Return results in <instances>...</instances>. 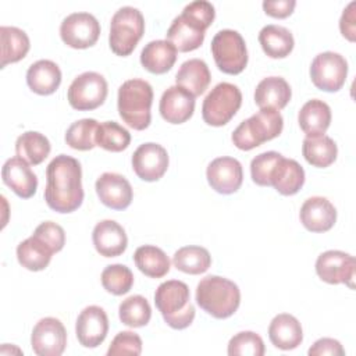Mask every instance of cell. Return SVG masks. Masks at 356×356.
I'll use <instances>...</instances> for the list:
<instances>
[{"label": "cell", "instance_id": "cell-1", "mask_svg": "<svg viewBox=\"0 0 356 356\" xmlns=\"http://www.w3.org/2000/svg\"><path fill=\"white\" fill-rule=\"evenodd\" d=\"M44 200L57 213H72L82 204V168L76 159L58 154L49 163Z\"/></svg>", "mask_w": 356, "mask_h": 356}, {"label": "cell", "instance_id": "cell-2", "mask_svg": "<svg viewBox=\"0 0 356 356\" xmlns=\"http://www.w3.org/2000/svg\"><path fill=\"white\" fill-rule=\"evenodd\" d=\"M152 103L153 89L145 79H128L118 88V114L128 127L136 131H143L150 125Z\"/></svg>", "mask_w": 356, "mask_h": 356}, {"label": "cell", "instance_id": "cell-3", "mask_svg": "<svg viewBox=\"0 0 356 356\" xmlns=\"http://www.w3.org/2000/svg\"><path fill=\"white\" fill-rule=\"evenodd\" d=\"M196 303L216 318L231 317L239 307L238 285L220 275H207L196 286Z\"/></svg>", "mask_w": 356, "mask_h": 356}, {"label": "cell", "instance_id": "cell-4", "mask_svg": "<svg viewBox=\"0 0 356 356\" xmlns=\"http://www.w3.org/2000/svg\"><path fill=\"white\" fill-rule=\"evenodd\" d=\"M154 303L164 321L174 330L189 327L195 318L189 286L179 280L161 282L156 289Z\"/></svg>", "mask_w": 356, "mask_h": 356}, {"label": "cell", "instance_id": "cell-5", "mask_svg": "<svg viewBox=\"0 0 356 356\" xmlns=\"http://www.w3.org/2000/svg\"><path fill=\"white\" fill-rule=\"evenodd\" d=\"M284 128V118L278 110L260 108L242 121L232 132V142L241 150H252L261 143L277 138Z\"/></svg>", "mask_w": 356, "mask_h": 356}, {"label": "cell", "instance_id": "cell-6", "mask_svg": "<svg viewBox=\"0 0 356 356\" xmlns=\"http://www.w3.org/2000/svg\"><path fill=\"white\" fill-rule=\"evenodd\" d=\"M145 32V18L142 13L131 6L118 8L111 17L108 43L113 53L125 57L136 47Z\"/></svg>", "mask_w": 356, "mask_h": 356}, {"label": "cell", "instance_id": "cell-7", "mask_svg": "<svg viewBox=\"0 0 356 356\" xmlns=\"http://www.w3.org/2000/svg\"><path fill=\"white\" fill-rule=\"evenodd\" d=\"M242 104L239 88L229 82L217 83L202 104V117L207 125L222 127L231 121Z\"/></svg>", "mask_w": 356, "mask_h": 356}, {"label": "cell", "instance_id": "cell-8", "mask_svg": "<svg viewBox=\"0 0 356 356\" xmlns=\"http://www.w3.org/2000/svg\"><path fill=\"white\" fill-rule=\"evenodd\" d=\"M211 54L220 71L241 74L248 64V49L242 35L234 29L218 31L211 40Z\"/></svg>", "mask_w": 356, "mask_h": 356}, {"label": "cell", "instance_id": "cell-9", "mask_svg": "<svg viewBox=\"0 0 356 356\" xmlns=\"http://www.w3.org/2000/svg\"><path fill=\"white\" fill-rule=\"evenodd\" d=\"M107 81L95 71H86L78 75L68 88V103L79 111L95 110L102 106L107 97Z\"/></svg>", "mask_w": 356, "mask_h": 356}, {"label": "cell", "instance_id": "cell-10", "mask_svg": "<svg viewBox=\"0 0 356 356\" xmlns=\"http://www.w3.org/2000/svg\"><path fill=\"white\" fill-rule=\"evenodd\" d=\"M348 76V63L343 56L335 51L317 54L310 65V78L316 88L324 92L339 90Z\"/></svg>", "mask_w": 356, "mask_h": 356}, {"label": "cell", "instance_id": "cell-11", "mask_svg": "<svg viewBox=\"0 0 356 356\" xmlns=\"http://www.w3.org/2000/svg\"><path fill=\"white\" fill-rule=\"evenodd\" d=\"M63 42L72 49H88L93 46L100 36V24L89 13H72L67 15L60 25Z\"/></svg>", "mask_w": 356, "mask_h": 356}, {"label": "cell", "instance_id": "cell-12", "mask_svg": "<svg viewBox=\"0 0 356 356\" xmlns=\"http://www.w3.org/2000/svg\"><path fill=\"white\" fill-rule=\"evenodd\" d=\"M31 345L38 356H60L67 345V331L56 317L40 318L32 330Z\"/></svg>", "mask_w": 356, "mask_h": 356}, {"label": "cell", "instance_id": "cell-13", "mask_svg": "<svg viewBox=\"0 0 356 356\" xmlns=\"http://www.w3.org/2000/svg\"><path fill=\"white\" fill-rule=\"evenodd\" d=\"M316 273L327 284H346L353 288L355 257L342 250H327L317 257Z\"/></svg>", "mask_w": 356, "mask_h": 356}, {"label": "cell", "instance_id": "cell-14", "mask_svg": "<svg viewBox=\"0 0 356 356\" xmlns=\"http://www.w3.org/2000/svg\"><path fill=\"white\" fill-rule=\"evenodd\" d=\"M167 150L154 142L140 145L132 154V168L135 174L147 182L159 181L168 168Z\"/></svg>", "mask_w": 356, "mask_h": 356}, {"label": "cell", "instance_id": "cell-15", "mask_svg": "<svg viewBox=\"0 0 356 356\" xmlns=\"http://www.w3.org/2000/svg\"><path fill=\"white\" fill-rule=\"evenodd\" d=\"M206 177L211 189L222 195H231L242 185V164L234 157H217L207 165Z\"/></svg>", "mask_w": 356, "mask_h": 356}, {"label": "cell", "instance_id": "cell-16", "mask_svg": "<svg viewBox=\"0 0 356 356\" xmlns=\"http://www.w3.org/2000/svg\"><path fill=\"white\" fill-rule=\"evenodd\" d=\"M75 332L82 346H99L108 332V318L104 309L96 305L85 307L76 318Z\"/></svg>", "mask_w": 356, "mask_h": 356}, {"label": "cell", "instance_id": "cell-17", "mask_svg": "<svg viewBox=\"0 0 356 356\" xmlns=\"http://www.w3.org/2000/svg\"><path fill=\"white\" fill-rule=\"evenodd\" d=\"M96 193L100 202L113 209L124 210L132 202V186L129 181L117 172H104L96 181Z\"/></svg>", "mask_w": 356, "mask_h": 356}, {"label": "cell", "instance_id": "cell-18", "mask_svg": "<svg viewBox=\"0 0 356 356\" xmlns=\"http://www.w3.org/2000/svg\"><path fill=\"white\" fill-rule=\"evenodd\" d=\"M299 218L303 227L310 232L330 231L337 221V209L323 196H313L303 202Z\"/></svg>", "mask_w": 356, "mask_h": 356}, {"label": "cell", "instance_id": "cell-19", "mask_svg": "<svg viewBox=\"0 0 356 356\" xmlns=\"http://www.w3.org/2000/svg\"><path fill=\"white\" fill-rule=\"evenodd\" d=\"M3 182L19 197L29 199L36 193L38 177L21 157L8 159L1 168Z\"/></svg>", "mask_w": 356, "mask_h": 356}, {"label": "cell", "instance_id": "cell-20", "mask_svg": "<svg viewBox=\"0 0 356 356\" xmlns=\"http://www.w3.org/2000/svg\"><path fill=\"white\" fill-rule=\"evenodd\" d=\"M159 110L167 122L182 124L193 115L195 96L178 85L170 86L161 95Z\"/></svg>", "mask_w": 356, "mask_h": 356}, {"label": "cell", "instance_id": "cell-21", "mask_svg": "<svg viewBox=\"0 0 356 356\" xmlns=\"http://www.w3.org/2000/svg\"><path fill=\"white\" fill-rule=\"evenodd\" d=\"M92 241L97 253L104 257H117L122 254L128 246L125 229L114 220L97 222L92 232Z\"/></svg>", "mask_w": 356, "mask_h": 356}, {"label": "cell", "instance_id": "cell-22", "mask_svg": "<svg viewBox=\"0 0 356 356\" xmlns=\"http://www.w3.org/2000/svg\"><path fill=\"white\" fill-rule=\"evenodd\" d=\"M206 29L181 13L175 17L167 31V40L174 44L178 51L186 53L196 50L204 40Z\"/></svg>", "mask_w": 356, "mask_h": 356}, {"label": "cell", "instance_id": "cell-23", "mask_svg": "<svg viewBox=\"0 0 356 356\" xmlns=\"http://www.w3.org/2000/svg\"><path fill=\"white\" fill-rule=\"evenodd\" d=\"M268 338L271 343L281 350L295 349L303 341L302 325L292 314H277L268 325Z\"/></svg>", "mask_w": 356, "mask_h": 356}, {"label": "cell", "instance_id": "cell-24", "mask_svg": "<svg viewBox=\"0 0 356 356\" xmlns=\"http://www.w3.org/2000/svg\"><path fill=\"white\" fill-rule=\"evenodd\" d=\"M270 184L284 196L295 195L305 184V170L296 160L282 156L271 172Z\"/></svg>", "mask_w": 356, "mask_h": 356}, {"label": "cell", "instance_id": "cell-25", "mask_svg": "<svg viewBox=\"0 0 356 356\" xmlns=\"http://www.w3.org/2000/svg\"><path fill=\"white\" fill-rule=\"evenodd\" d=\"M26 83L38 95H51L61 83V71L51 60H38L26 71Z\"/></svg>", "mask_w": 356, "mask_h": 356}, {"label": "cell", "instance_id": "cell-26", "mask_svg": "<svg viewBox=\"0 0 356 356\" xmlns=\"http://www.w3.org/2000/svg\"><path fill=\"white\" fill-rule=\"evenodd\" d=\"M289 83L281 76H267L259 82L254 90V102L260 108H284L291 100Z\"/></svg>", "mask_w": 356, "mask_h": 356}, {"label": "cell", "instance_id": "cell-27", "mask_svg": "<svg viewBox=\"0 0 356 356\" xmlns=\"http://www.w3.org/2000/svg\"><path fill=\"white\" fill-rule=\"evenodd\" d=\"M177 61V49L171 42L152 40L140 53V64L152 74H165Z\"/></svg>", "mask_w": 356, "mask_h": 356}, {"label": "cell", "instance_id": "cell-28", "mask_svg": "<svg viewBox=\"0 0 356 356\" xmlns=\"http://www.w3.org/2000/svg\"><path fill=\"white\" fill-rule=\"evenodd\" d=\"M298 122L306 136L324 135L331 122V108L325 102L312 99L299 110Z\"/></svg>", "mask_w": 356, "mask_h": 356}, {"label": "cell", "instance_id": "cell-29", "mask_svg": "<svg viewBox=\"0 0 356 356\" xmlns=\"http://www.w3.org/2000/svg\"><path fill=\"white\" fill-rule=\"evenodd\" d=\"M210 81H211L210 70L207 64L200 58L186 60L185 63L181 64L175 75L177 85L186 89L195 97L206 92Z\"/></svg>", "mask_w": 356, "mask_h": 356}, {"label": "cell", "instance_id": "cell-30", "mask_svg": "<svg viewBox=\"0 0 356 356\" xmlns=\"http://www.w3.org/2000/svg\"><path fill=\"white\" fill-rule=\"evenodd\" d=\"M259 43L263 51L271 58H284L293 50V36L289 29L281 25H266L259 32Z\"/></svg>", "mask_w": 356, "mask_h": 356}, {"label": "cell", "instance_id": "cell-31", "mask_svg": "<svg viewBox=\"0 0 356 356\" xmlns=\"http://www.w3.org/2000/svg\"><path fill=\"white\" fill-rule=\"evenodd\" d=\"M0 44H1V63L4 68L7 64L22 60L31 47L28 35L17 26H0Z\"/></svg>", "mask_w": 356, "mask_h": 356}, {"label": "cell", "instance_id": "cell-32", "mask_svg": "<svg viewBox=\"0 0 356 356\" xmlns=\"http://www.w3.org/2000/svg\"><path fill=\"white\" fill-rule=\"evenodd\" d=\"M53 250L38 236L32 235L17 246V259L29 271L44 270L53 256Z\"/></svg>", "mask_w": 356, "mask_h": 356}, {"label": "cell", "instance_id": "cell-33", "mask_svg": "<svg viewBox=\"0 0 356 356\" xmlns=\"http://www.w3.org/2000/svg\"><path fill=\"white\" fill-rule=\"evenodd\" d=\"M302 154L314 167L325 168L337 160V143L327 135L306 136L302 145Z\"/></svg>", "mask_w": 356, "mask_h": 356}, {"label": "cell", "instance_id": "cell-34", "mask_svg": "<svg viewBox=\"0 0 356 356\" xmlns=\"http://www.w3.org/2000/svg\"><path fill=\"white\" fill-rule=\"evenodd\" d=\"M49 139L36 131H26L15 140V153L31 165H38L50 154Z\"/></svg>", "mask_w": 356, "mask_h": 356}, {"label": "cell", "instance_id": "cell-35", "mask_svg": "<svg viewBox=\"0 0 356 356\" xmlns=\"http://www.w3.org/2000/svg\"><path fill=\"white\" fill-rule=\"evenodd\" d=\"M134 261L139 271L150 278H161L170 271L168 256L153 245L139 246L134 253Z\"/></svg>", "mask_w": 356, "mask_h": 356}, {"label": "cell", "instance_id": "cell-36", "mask_svg": "<svg viewBox=\"0 0 356 356\" xmlns=\"http://www.w3.org/2000/svg\"><path fill=\"white\" fill-rule=\"evenodd\" d=\"M172 263L177 270L197 275L209 270L211 264V256L206 248L202 246H184L178 249L172 256Z\"/></svg>", "mask_w": 356, "mask_h": 356}, {"label": "cell", "instance_id": "cell-37", "mask_svg": "<svg viewBox=\"0 0 356 356\" xmlns=\"http://www.w3.org/2000/svg\"><path fill=\"white\" fill-rule=\"evenodd\" d=\"M118 316L122 324L138 328L146 325L150 321L152 307L147 299L142 295H132L120 303Z\"/></svg>", "mask_w": 356, "mask_h": 356}, {"label": "cell", "instance_id": "cell-38", "mask_svg": "<svg viewBox=\"0 0 356 356\" xmlns=\"http://www.w3.org/2000/svg\"><path fill=\"white\" fill-rule=\"evenodd\" d=\"M95 140L96 146H100L104 150L122 152L131 143V134L115 121H104L99 124Z\"/></svg>", "mask_w": 356, "mask_h": 356}, {"label": "cell", "instance_id": "cell-39", "mask_svg": "<svg viewBox=\"0 0 356 356\" xmlns=\"http://www.w3.org/2000/svg\"><path fill=\"white\" fill-rule=\"evenodd\" d=\"M99 122L93 118H82L72 122L65 132V143L75 150H90L96 146Z\"/></svg>", "mask_w": 356, "mask_h": 356}, {"label": "cell", "instance_id": "cell-40", "mask_svg": "<svg viewBox=\"0 0 356 356\" xmlns=\"http://www.w3.org/2000/svg\"><path fill=\"white\" fill-rule=\"evenodd\" d=\"M102 285L113 295H125L134 285V274L124 264H110L102 271Z\"/></svg>", "mask_w": 356, "mask_h": 356}, {"label": "cell", "instance_id": "cell-41", "mask_svg": "<svg viewBox=\"0 0 356 356\" xmlns=\"http://www.w3.org/2000/svg\"><path fill=\"white\" fill-rule=\"evenodd\" d=\"M264 352L261 337L253 331L238 332L228 342L229 356H263Z\"/></svg>", "mask_w": 356, "mask_h": 356}, {"label": "cell", "instance_id": "cell-42", "mask_svg": "<svg viewBox=\"0 0 356 356\" xmlns=\"http://www.w3.org/2000/svg\"><path fill=\"white\" fill-rule=\"evenodd\" d=\"M282 157L278 152L270 150L257 154L252 163H250V175L254 184L260 186H271L270 184V177L271 172L277 164V161Z\"/></svg>", "mask_w": 356, "mask_h": 356}, {"label": "cell", "instance_id": "cell-43", "mask_svg": "<svg viewBox=\"0 0 356 356\" xmlns=\"http://www.w3.org/2000/svg\"><path fill=\"white\" fill-rule=\"evenodd\" d=\"M142 352V339L134 331H121L111 341L107 355L120 356V355H132L138 356Z\"/></svg>", "mask_w": 356, "mask_h": 356}, {"label": "cell", "instance_id": "cell-44", "mask_svg": "<svg viewBox=\"0 0 356 356\" xmlns=\"http://www.w3.org/2000/svg\"><path fill=\"white\" fill-rule=\"evenodd\" d=\"M33 235L42 239L54 253L60 252L65 245V232L63 227L53 221H44L39 224Z\"/></svg>", "mask_w": 356, "mask_h": 356}, {"label": "cell", "instance_id": "cell-45", "mask_svg": "<svg viewBox=\"0 0 356 356\" xmlns=\"http://www.w3.org/2000/svg\"><path fill=\"white\" fill-rule=\"evenodd\" d=\"M182 14L200 24L204 29H207L211 25L216 17L214 6L206 0H196L186 4L182 10Z\"/></svg>", "mask_w": 356, "mask_h": 356}, {"label": "cell", "instance_id": "cell-46", "mask_svg": "<svg viewBox=\"0 0 356 356\" xmlns=\"http://www.w3.org/2000/svg\"><path fill=\"white\" fill-rule=\"evenodd\" d=\"M310 356H343L345 349L334 338H320L307 350Z\"/></svg>", "mask_w": 356, "mask_h": 356}, {"label": "cell", "instance_id": "cell-47", "mask_svg": "<svg viewBox=\"0 0 356 356\" xmlns=\"http://www.w3.org/2000/svg\"><path fill=\"white\" fill-rule=\"evenodd\" d=\"M296 6L295 0H266L263 1V10L267 15L274 18H286L293 13Z\"/></svg>", "mask_w": 356, "mask_h": 356}, {"label": "cell", "instance_id": "cell-48", "mask_svg": "<svg viewBox=\"0 0 356 356\" xmlns=\"http://www.w3.org/2000/svg\"><path fill=\"white\" fill-rule=\"evenodd\" d=\"M355 7L356 1H350L348 7L343 10L341 19H339V29L342 36H345L348 40L355 42L356 35V15H355Z\"/></svg>", "mask_w": 356, "mask_h": 356}]
</instances>
